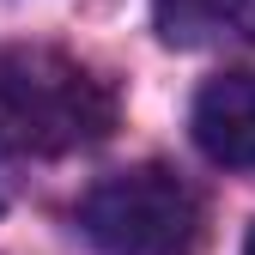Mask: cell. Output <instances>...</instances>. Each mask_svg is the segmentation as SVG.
<instances>
[{
  "instance_id": "cell-1",
  "label": "cell",
  "mask_w": 255,
  "mask_h": 255,
  "mask_svg": "<svg viewBox=\"0 0 255 255\" xmlns=\"http://www.w3.org/2000/svg\"><path fill=\"white\" fill-rule=\"evenodd\" d=\"M110 128H116V91L85 61L43 43L0 49V140L6 146L61 158L110 140Z\"/></svg>"
},
{
  "instance_id": "cell-3",
  "label": "cell",
  "mask_w": 255,
  "mask_h": 255,
  "mask_svg": "<svg viewBox=\"0 0 255 255\" xmlns=\"http://www.w3.org/2000/svg\"><path fill=\"white\" fill-rule=\"evenodd\" d=\"M195 140L213 164L255 170V73H219L195 98Z\"/></svg>"
},
{
  "instance_id": "cell-5",
  "label": "cell",
  "mask_w": 255,
  "mask_h": 255,
  "mask_svg": "<svg viewBox=\"0 0 255 255\" xmlns=\"http://www.w3.org/2000/svg\"><path fill=\"white\" fill-rule=\"evenodd\" d=\"M243 255H255V231H249V243H243Z\"/></svg>"
},
{
  "instance_id": "cell-4",
  "label": "cell",
  "mask_w": 255,
  "mask_h": 255,
  "mask_svg": "<svg viewBox=\"0 0 255 255\" xmlns=\"http://www.w3.org/2000/svg\"><path fill=\"white\" fill-rule=\"evenodd\" d=\"M152 12L170 43H207V37L255 43V0H152Z\"/></svg>"
},
{
  "instance_id": "cell-2",
  "label": "cell",
  "mask_w": 255,
  "mask_h": 255,
  "mask_svg": "<svg viewBox=\"0 0 255 255\" xmlns=\"http://www.w3.org/2000/svg\"><path fill=\"white\" fill-rule=\"evenodd\" d=\"M79 231L104 255H195L207 237V207L176 170L134 164L79 201Z\"/></svg>"
}]
</instances>
